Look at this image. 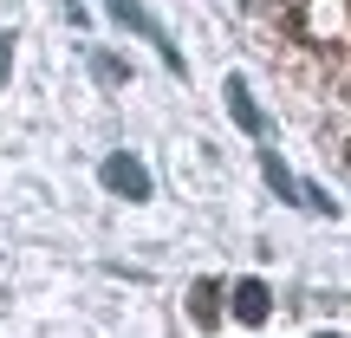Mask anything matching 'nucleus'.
<instances>
[{
	"label": "nucleus",
	"instance_id": "3",
	"mask_svg": "<svg viewBox=\"0 0 351 338\" xmlns=\"http://www.w3.org/2000/svg\"><path fill=\"white\" fill-rule=\"evenodd\" d=\"M228 117H234L241 130H247V137H267V117H261V104H254V91H247V78L241 72H228Z\"/></svg>",
	"mask_w": 351,
	"mask_h": 338
},
{
	"label": "nucleus",
	"instance_id": "5",
	"mask_svg": "<svg viewBox=\"0 0 351 338\" xmlns=\"http://www.w3.org/2000/svg\"><path fill=\"white\" fill-rule=\"evenodd\" d=\"M261 176H267V182H274V195H280V202H300V182H293V169L280 163L274 150H261Z\"/></svg>",
	"mask_w": 351,
	"mask_h": 338
},
{
	"label": "nucleus",
	"instance_id": "4",
	"mask_svg": "<svg viewBox=\"0 0 351 338\" xmlns=\"http://www.w3.org/2000/svg\"><path fill=\"white\" fill-rule=\"evenodd\" d=\"M267 313H274V293H267L261 280H241L234 287V319L241 326H267Z\"/></svg>",
	"mask_w": 351,
	"mask_h": 338
},
{
	"label": "nucleus",
	"instance_id": "2",
	"mask_svg": "<svg viewBox=\"0 0 351 338\" xmlns=\"http://www.w3.org/2000/svg\"><path fill=\"white\" fill-rule=\"evenodd\" d=\"M104 13H111L117 26H130V33H143V39H150V46H163V59H169V72H182V52L169 46V33H163V26H156L150 13L137 7V0H104Z\"/></svg>",
	"mask_w": 351,
	"mask_h": 338
},
{
	"label": "nucleus",
	"instance_id": "6",
	"mask_svg": "<svg viewBox=\"0 0 351 338\" xmlns=\"http://www.w3.org/2000/svg\"><path fill=\"white\" fill-rule=\"evenodd\" d=\"M215 300H221V293H215L208 280H195V287H189V319H195V326H215V313H221Z\"/></svg>",
	"mask_w": 351,
	"mask_h": 338
},
{
	"label": "nucleus",
	"instance_id": "7",
	"mask_svg": "<svg viewBox=\"0 0 351 338\" xmlns=\"http://www.w3.org/2000/svg\"><path fill=\"white\" fill-rule=\"evenodd\" d=\"M91 72H98L104 85H124V78H130V65H124V59H104V52H91Z\"/></svg>",
	"mask_w": 351,
	"mask_h": 338
},
{
	"label": "nucleus",
	"instance_id": "1",
	"mask_svg": "<svg viewBox=\"0 0 351 338\" xmlns=\"http://www.w3.org/2000/svg\"><path fill=\"white\" fill-rule=\"evenodd\" d=\"M104 189H111V195H124V202H150V169L137 163V156H124V150H111L104 156Z\"/></svg>",
	"mask_w": 351,
	"mask_h": 338
},
{
	"label": "nucleus",
	"instance_id": "8",
	"mask_svg": "<svg viewBox=\"0 0 351 338\" xmlns=\"http://www.w3.org/2000/svg\"><path fill=\"white\" fill-rule=\"evenodd\" d=\"M7 72H13V39L0 33V85H7Z\"/></svg>",
	"mask_w": 351,
	"mask_h": 338
}]
</instances>
